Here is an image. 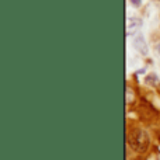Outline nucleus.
<instances>
[{
    "instance_id": "obj_2",
    "label": "nucleus",
    "mask_w": 160,
    "mask_h": 160,
    "mask_svg": "<svg viewBox=\"0 0 160 160\" xmlns=\"http://www.w3.org/2000/svg\"><path fill=\"white\" fill-rule=\"evenodd\" d=\"M132 160H145L143 158H135V159H132Z\"/></svg>"
},
{
    "instance_id": "obj_1",
    "label": "nucleus",
    "mask_w": 160,
    "mask_h": 160,
    "mask_svg": "<svg viewBox=\"0 0 160 160\" xmlns=\"http://www.w3.org/2000/svg\"><path fill=\"white\" fill-rule=\"evenodd\" d=\"M128 143H129L131 149L135 150L138 153H145L149 149L150 138L148 135L146 131L143 129H132L128 135Z\"/></svg>"
},
{
    "instance_id": "obj_4",
    "label": "nucleus",
    "mask_w": 160,
    "mask_h": 160,
    "mask_svg": "<svg viewBox=\"0 0 160 160\" xmlns=\"http://www.w3.org/2000/svg\"><path fill=\"white\" fill-rule=\"evenodd\" d=\"M158 49H159V53H160V45H159V47H158Z\"/></svg>"
},
{
    "instance_id": "obj_3",
    "label": "nucleus",
    "mask_w": 160,
    "mask_h": 160,
    "mask_svg": "<svg viewBox=\"0 0 160 160\" xmlns=\"http://www.w3.org/2000/svg\"><path fill=\"white\" fill-rule=\"evenodd\" d=\"M132 2H133V3H139V0H132Z\"/></svg>"
}]
</instances>
